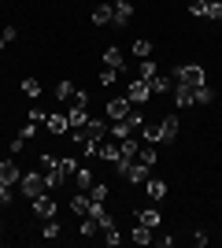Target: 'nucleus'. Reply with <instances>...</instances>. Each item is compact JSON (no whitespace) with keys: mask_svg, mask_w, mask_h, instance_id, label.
<instances>
[{"mask_svg":"<svg viewBox=\"0 0 222 248\" xmlns=\"http://www.w3.org/2000/svg\"><path fill=\"white\" fill-rule=\"evenodd\" d=\"M71 137H74V145L82 148L85 155H96V145L107 137V123H100V119H89L85 126H71Z\"/></svg>","mask_w":222,"mask_h":248,"instance_id":"f257e3e1","label":"nucleus"},{"mask_svg":"<svg viewBox=\"0 0 222 248\" xmlns=\"http://www.w3.org/2000/svg\"><path fill=\"white\" fill-rule=\"evenodd\" d=\"M174 82H178V85H192V89H196V85L207 82V71H204L200 63H181L178 71H174Z\"/></svg>","mask_w":222,"mask_h":248,"instance_id":"f03ea898","label":"nucleus"},{"mask_svg":"<svg viewBox=\"0 0 222 248\" xmlns=\"http://www.w3.org/2000/svg\"><path fill=\"white\" fill-rule=\"evenodd\" d=\"M22 197H30V200H37L41 193H48V182H44V174L41 170H30V174H22Z\"/></svg>","mask_w":222,"mask_h":248,"instance_id":"7ed1b4c3","label":"nucleus"},{"mask_svg":"<svg viewBox=\"0 0 222 248\" xmlns=\"http://www.w3.org/2000/svg\"><path fill=\"white\" fill-rule=\"evenodd\" d=\"M148 96H152V85H148L145 78H133V82H130V89H126V100L133 104V108H141Z\"/></svg>","mask_w":222,"mask_h":248,"instance_id":"20e7f679","label":"nucleus"},{"mask_svg":"<svg viewBox=\"0 0 222 248\" xmlns=\"http://www.w3.org/2000/svg\"><path fill=\"white\" fill-rule=\"evenodd\" d=\"M104 111H107V119H111V123H118V119H126V115L133 111V104H130L126 96H111Z\"/></svg>","mask_w":222,"mask_h":248,"instance_id":"39448f33","label":"nucleus"},{"mask_svg":"<svg viewBox=\"0 0 222 248\" xmlns=\"http://www.w3.org/2000/svg\"><path fill=\"white\" fill-rule=\"evenodd\" d=\"M22 182V170L15 159H0V186H19Z\"/></svg>","mask_w":222,"mask_h":248,"instance_id":"423d86ee","label":"nucleus"},{"mask_svg":"<svg viewBox=\"0 0 222 248\" xmlns=\"http://www.w3.org/2000/svg\"><path fill=\"white\" fill-rule=\"evenodd\" d=\"M130 19H133V4H130V0H111V22H115V26H126Z\"/></svg>","mask_w":222,"mask_h":248,"instance_id":"0eeeda50","label":"nucleus"},{"mask_svg":"<svg viewBox=\"0 0 222 248\" xmlns=\"http://www.w3.org/2000/svg\"><path fill=\"white\" fill-rule=\"evenodd\" d=\"M178 137V115H163L159 119V145H170Z\"/></svg>","mask_w":222,"mask_h":248,"instance_id":"6e6552de","label":"nucleus"},{"mask_svg":"<svg viewBox=\"0 0 222 248\" xmlns=\"http://www.w3.org/2000/svg\"><path fill=\"white\" fill-rule=\"evenodd\" d=\"M33 215L41 218V222H44V218H56V200H52V193H41V197L33 200Z\"/></svg>","mask_w":222,"mask_h":248,"instance_id":"1a4fd4ad","label":"nucleus"},{"mask_svg":"<svg viewBox=\"0 0 222 248\" xmlns=\"http://www.w3.org/2000/svg\"><path fill=\"white\" fill-rule=\"evenodd\" d=\"M96 155H100L104 163L115 167V159H118V141H100V145H96Z\"/></svg>","mask_w":222,"mask_h":248,"instance_id":"9d476101","label":"nucleus"},{"mask_svg":"<svg viewBox=\"0 0 222 248\" xmlns=\"http://www.w3.org/2000/svg\"><path fill=\"white\" fill-rule=\"evenodd\" d=\"M44 130H48V134H71V123H67V115H48V119H44Z\"/></svg>","mask_w":222,"mask_h":248,"instance_id":"9b49d317","label":"nucleus"},{"mask_svg":"<svg viewBox=\"0 0 222 248\" xmlns=\"http://www.w3.org/2000/svg\"><path fill=\"white\" fill-rule=\"evenodd\" d=\"M89 204H93V200H89V193H82V189H78V193H74V200H71V211L78 218H85L89 215Z\"/></svg>","mask_w":222,"mask_h":248,"instance_id":"f8f14e48","label":"nucleus"},{"mask_svg":"<svg viewBox=\"0 0 222 248\" xmlns=\"http://www.w3.org/2000/svg\"><path fill=\"white\" fill-rule=\"evenodd\" d=\"M137 134V126L130 123V119H118V123H111V137L115 141H122V137H133Z\"/></svg>","mask_w":222,"mask_h":248,"instance_id":"ddd939ff","label":"nucleus"},{"mask_svg":"<svg viewBox=\"0 0 222 248\" xmlns=\"http://www.w3.org/2000/svg\"><path fill=\"white\" fill-rule=\"evenodd\" d=\"M141 137H145L148 145H159V119H145V126H141Z\"/></svg>","mask_w":222,"mask_h":248,"instance_id":"4468645a","label":"nucleus"},{"mask_svg":"<svg viewBox=\"0 0 222 248\" xmlns=\"http://www.w3.org/2000/svg\"><path fill=\"white\" fill-rule=\"evenodd\" d=\"M174 104H178V108H192V85L174 82Z\"/></svg>","mask_w":222,"mask_h":248,"instance_id":"2eb2a0df","label":"nucleus"},{"mask_svg":"<svg viewBox=\"0 0 222 248\" xmlns=\"http://www.w3.org/2000/svg\"><path fill=\"white\" fill-rule=\"evenodd\" d=\"M148 85H152V93H174V78L170 74H156Z\"/></svg>","mask_w":222,"mask_h":248,"instance_id":"dca6fc26","label":"nucleus"},{"mask_svg":"<svg viewBox=\"0 0 222 248\" xmlns=\"http://www.w3.org/2000/svg\"><path fill=\"white\" fill-rule=\"evenodd\" d=\"M130 237H133V245H152V241H156V237H152V226H145V222H137Z\"/></svg>","mask_w":222,"mask_h":248,"instance_id":"f3484780","label":"nucleus"},{"mask_svg":"<svg viewBox=\"0 0 222 248\" xmlns=\"http://www.w3.org/2000/svg\"><path fill=\"white\" fill-rule=\"evenodd\" d=\"M145 189H148V197H152V200H163V197H167V182H159V178H148Z\"/></svg>","mask_w":222,"mask_h":248,"instance_id":"a211bd4d","label":"nucleus"},{"mask_svg":"<svg viewBox=\"0 0 222 248\" xmlns=\"http://www.w3.org/2000/svg\"><path fill=\"white\" fill-rule=\"evenodd\" d=\"M137 222H145V226L156 230L159 226V207H141V211H137Z\"/></svg>","mask_w":222,"mask_h":248,"instance_id":"6ab92c4d","label":"nucleus"},{"mask_svg":"<svg viewBox=\"0 0 222 248\" xmlns=\"http://www.w3.org/2000/svg\"><path fill=\"white\" fill-rule=\"evenodd\" d=\"M137 163H145V167H156V145H148V141H145V145L137 148Z\"/></svg>","mask_w":222,"mask_h":248,"instance_id":"aec40b11","label":"nucleus"},{"mask_svg":"<svg viewBox=\"0 0 222 248\" xmlns=\"http://www.w3.org/2000/svg\"><path fill=\"white\" fill-rule=\"evenodd\" d=\"M122 63H126V60H122V52H118V48H107V52H104V67L122 71Z\"/></svg>","mask_w":222,"mask_h":248,"instance_id":"412c9836","label":"nucleus"},{"mask_svg":"<svg viewBox=\"0 0 222 248\" xmlns=\"http://www.w3.org/2000/svg\"><path fill=\"white\" fill-rule=\"evenodd\" d=\"M211 100H215V89H207V82L192 89V104H211Z\"/></svg>","mask_w":222,"mask_h":248,"instance_id":"4be33fe9","label":"nucleus"},{"mask_svg":"<svg viewBox=\"0 0 222 248\" xmlns=\"http://www.w3.org/2000/svg\"><path fill=\"white\" fill-rule=\"evenodd\" d=\"M111 22V4H100V8H93V26H107Z\"/></svg>","mask_w":222,"mask_h":248,"instance_id":"5701e85b","label":"nucleus"},{"mask_svg":"<svg viewBox=\"0 0 222 248\" xmlns=\"http://www.w3.org/2000/svg\"><path fill=\"white\" fill-rule=\"evenodd\" d=\"M67 123H71V126H85V123H89V111H85V108H74V104H71V111H67Z\"/></svg>","mask_w":222,"mask_h":248,"instance_id":"b1692460","label":"nucleus"},{"mask_svg":"<svg viewBox=\"0 0 222 248\" xmlns=\"http://www.w3.org/2000/svg\"><path fill=\"white\" fill-rule=\"evenodd\" d=\"M89 200H93V204H107V186L104 182H93V186H89Z\"/></svg>","mask_w":222,"mask_h":248,"instance_id":"393cba45","label":"nucleus"},{"mask_svg":"<svg viewBox=\"0 0 222 248\" xmlns=\"http://www.w3.org/2000/svg\"><path fill=\"white\" fill-rule=\"evenodd\" d=\"M74 182H78V189H82V193H89V186H93V170L78 167V170H74Z\"/></svg>","mask_w":222,"mask_h":248,"instance_id":"a878e982","label":"nucleus"},{"mask_svg":"<svg viewBox=\"0 0 222 248\" xmlns=\"http://www.w3.org/2000/svg\"><path fill=\"white\" fill-rule=\"evenodd\" d=\"M215 0H192L189 4V15H196V19H207V8H211Z\"/></svg>","mask_w":222,"mask_h":248,"instance_id":"bb28decb","label":"nucleus"},{"mask_svg":"<svg viewBox=\"0 0 222 248\" xmlns=\"http://www.w3.org/2000/svg\"><path fill=\"white\" fill-rule=\"evenodd\" d=\"M133 56H137V60H148V56H152V41L137 37V41H133Z\"/></svg>","mask_w":222,"mask_h":248,"instance_id":"cd10ccee","label":"nucleus"},{"mask_svg":"<svg viewBox=\"0 0 222 248\" xmlns=\"http://www.w3.org/2000/svg\"><path fill=\"white\" fill-rule=\"evenodd\" d=\"M22 93L30 96V100H37V96H41V82H37V78H26V82H22Z\"/></svg>","mask_w":222,"mask_h":248,"instance_id":"c85d7f7f","label":"nucleus"},{"mask_svg":"<svg viewBox=\"0 0 222 248\" xmlns=\"http://www.w3.org/2000/svg\"><path fill=\"white\" fill-rule=\"evenodd\" d=\"M59 170H63V178H74V170H78V159H74V155H63V159H59Z\"/></svg>","mask_w":222,"mask_h":248,"instance_id":"c756f323","label":"nucleus"},{"mask_svg":"<svg viewBox=\"0 0 222 248\" xmlns=\"http://www.w3.org/2000/svg\"><path fill=\"white\" fill-rule=\"evenodd\" d=\"M41 237H59V222H56V218H44V226H41Z\"/></svg>","mask_w":222,"mask_h":248,"instance_id":"7c9ffc66","label":"nucleus"},{"mask_svg":"<svg viewBox=\"0 0 222 248\" xmlns=\"http://www.w3.org/2000/svg\"><path fill=\"white\" fill-rule=\"evenodd\" d=\"M156 74H159V67H156V63H152V60H141V78H145V82H152Z\"/></svg>","mask_w":222,"mask_h":248,"instance_id":"2f4dec72","label":"nucleus"},{"mask_svg":"<svg viewBox=\"0 0 222 248\" xmlns=\"http://www.w3.org/2000/svg\"><path fill=\"white\" fill-rule=\"evenodd\" d=\"M74 89H78L74 82H59V85H56V96H59V100H71V96H74Z\"/></svg>","mask_w":222,"mask_h":248,"instance_id":"473e14b6","label":"nucleus"},{"mask_svg":"<svg viewBox=\"0 0 222 248\" xmlns=\"http://www.w3.org/2000/svg\"><path fill=\"white\" fill-rule=\"evenodd\" d=\"M96 230H100V226H96V218H89V215H85V218H82V237H93Z\"/></svg>","mask_w":222,"mask_h":248,"instance_id":"72a5a7b5","label":"nucleus"},{"mask_svg":"<svg viewBox=\"0 0 222 248\" xmlns=\"http://www.w3.org/2000/svg\"><path fill=\"white\" fill-rule=\"evenodd\" d=\"M115 82H118V71L104 67V71H100V85H115Z\"/></svg>","mask_w":222,"mask_h":248,"instance_id":"f704fd0d","label":"nucleus"},{"mask_svg":"<svg viewBox=\"0 0 222 248\" xmlns=\"http://www.w3.org/2000/svg\"><path fill=\"white\" fill-rule=\"evenodd\" d=\"M44 119H48V115H44L41 108H30V115H26V123H37V126H44Z\"/></svg>","mask_w":222,"mask_h":248,"instance_id":"c9c22d12","label":"nucleus"},{"mask_svg":"<svg viewBox=\"0 0 222 248\" xmlns=\"http://www.w3.org/2000/svg\"><path fill=\"white\" fill-rule=\"evenodd\" d=\"M71 104H74V108H85V104H89V93H85V89H74Z\"/></svg>","mask_w":222,"mask_h":248,"instance_id":"e433bc0d","label":"nucleus"},{"mask_svg":"<svg viewBox=\"0 0 222 248\" xmlns=\"http://www.w3.org/2000/svg\"><path fill=\"white\" fill-rule=\"evenodd\" d=\"M207 19H215V22H222V0H215L211 8H207Z\"/></svg>","mask_w":222,"mask_h":248,"instance_id":"4c0bfd02","label":"nucleus"},{"mask_svg":"<svg viewBox=\"0 0 222 248\" xmlns=\"http://www.w3.org/2000/svg\"><path fill=\"white\" fill-rule=\"evenodd\" d=\"M104 241H107V245H111V248H115V245H118V241H122V237H118V230L111 226V230H104Z\"/></svg>","mask_w":222,"mask_h":248,"instance_id":"58836bf2","label":"nucleus"},{"mask_svg":"<svg viewBox=\"0 0 222 248\" xmlns=\"http://www.w3.org/2000/svg\"><path fill=\"white\" fill-rule=\"evenodd\" d=\"M192 245L204 248V245H207V233H204V230H196V233H192Z\"/></svg>","mask_w":222,"mask_h":248,"instance_id":"ea45409f","label":"nucleus"},{"mask_svg":"<svg viewBox=\"0 0 222 248\" xmlns=\"http://www.w3.org/2000/svg\"><path fill=\"white\" fill-rule=\"evenodd\" d=\"M33 134H37V123H26V126H22V134H19V137H26V141H30Z\"/></svg>","mask_w":222,"mask_h":248,"instance_id":"a19ab883","label":"nucleus"},{"mask_svg":"<svg viewBox=\"0 0 222 248\" xmlns=\"http://www.w3.org/2000/svg\"><path fill=\"white\" fill-rule=\"evenodd\" d=\"M15 33H19V30H15V26H4V33H0V37H4V41L11 45V41H15Z\"/></svg>","mask_w":222,"mask_h":248,"instance_id":"79ce46f5","label":"nucleus"},{"mask_svg":"<svg viewBox=\"0 0 222 248\" xmlns=\"http://www.w3.org/2000/svg\"><path fill=\"white\" fill-rule=\"evenodd\" d=\"M0 204H11V186H0Z\"/></svg>","mask_w":222,"mask_h":248,"instance_id":"37998d69","label":"nucleus"},{"mask_svg":"<svg viewBox=\"0 0 222 248\" xmlns=\"http://www.w3.org/2000/svg\"><path fill=\"white\" fill-rule=\"evenodd\" d=\"M4 45H8V41H4V37H0V52H4Z\"/></svg>","mask_w":222,"mask_h":248,"instance_id":"c03bdc74","label":"nucleus"},{"mask_svg":"<svg viewBox=\"0 0 222 248\" xmlns=\"http://www.w3.org/2000/svg\"><path fill=\"white\" fill-rule=\"evenodd\" d=\"M0 230H4V222H0Z\"/></svg>","mask_w":222,"mask_h":248,"instance_id":"a18cd8bd","label":"nucleus"}]
</instances>
